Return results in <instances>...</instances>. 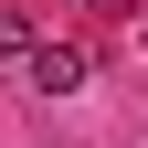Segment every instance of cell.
I'll use <instances>...</instances> for the list:
<instances>
[{"instance_id": "cell-1", "label": "cell", "mask_w": 148, "mask_h": 148, "mask_svg": "<svg viewBox=\"0 0 148 148\" xmlns=\"http://www.w3.org/2000/svg\"><path fill=\"white\" fill-rule=\"evenodd\" d=\"M85 74H95V53H85V42H32V85H42V95H74Z\"/></svg>"}, {"instance_id": "cell-2", "label": "cell", "mask_w": 148, "mask_h": 148, "mask_svg": "<svg viewBox=\"0 0 148 148\" xmlns=\"http://www.w3.org/2000/svg\"><path fill=\"white\" fill-rule=\"evenodd\" d=\"M0 53H32V21L21 11H0Z\"/></svg>"}]
</instances>
